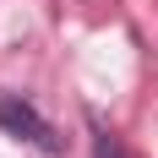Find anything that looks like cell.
Segmentation results:
<instances>
[{"label": "cell", "mask_w": 158, "mask_h": 158, "mask_svg": "<svg viewBox=\"0 0 158 158\" xmlns=\"http://www.w3.org/2000/svg\"><path fill=\"white\" fill-rule=\"evenodd\" d=\"M93 158H126V147H120V136L104 126H93Z\"/></svg>", "instance_id": "7a4b0ae2"}, {"label": "cell", "mask_w": 158, "mask_h": 158, "mask_svg": "<svg viewBox=\"0 0 158 158\" xmlns=\"http://www.w3.org/2000/svg\"><path fill=\"white\" fill-rule=\"evenodd\" d=\"M0 126L11 131V136H22V142H38V147H49L55 153V126H49L44 114L33 109V104H22V98H0Z\"/></svg>", "instance_id": "6da1fadb"}]
</instances>
